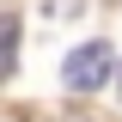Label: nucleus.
<instances>
[{
  "mask_svg": "<svg viewBox=\"0 0 122 122\" xmlns=\"http://www.w3.org/2000/svg\"><path fill=\"white\" fill-rule=\"evenodd\" d=\"M12 67H18V18L0 12V79H12Z\"/></svg>",
  "mask_w": 122,
  "mask_h": 122,
  "instance_id": "obj_2",
  "label": "nucleus"
},
{
  "mask_svg": "<svg viewBox=\"0 0 122 122\" xmlns=\"http://www.w3.org/2000/svg\"><path fill=\"white\" fill-rule=\"evenodd\" d=\"M61 79H67V92H98L104 79H116L110 43H79L73 55H67V67H61Z\"/></svg>",
  "mask_w": 122,
  "mask_h": 122,
  "instance_id": "obj_1",
  "label": "nucleus"
},
{
  "mask_svg": "<svg viewBox=\"0 0 122 122\" xmlns=\"http://www.w3.org/2000/svg\"><path fill=\"white\" fill-rule=\"evenodd\" d=\"M116 86H122V67H116Z\"/></svg>",
  "mask_w": 122,
  "mask_h": 122,
  "instance_id": "obj_3",
  "label": "nucleus"
}]
</instances>
